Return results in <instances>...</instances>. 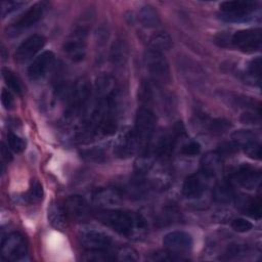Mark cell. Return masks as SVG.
I'll list each match as a JSON object with an SVG mask.
<instances>
[{"mask_svg":"<svg viewBox=\"0 0 262 262\" xmlns=\"http://www.w3.org/2000/svg\"><path fill=\"white\" fill-rule=\"evenodd\" d=\"M88 32L89 23L81 19L80 23L75 25L72 32L67 37L63 43V51L71 60L79 62L84 59L86 55Z\"/></svg>","mask_w":262,"mask_h":262,"instance_id":"obj_2","label":"cell"},{"mask_svg":"<svg viewBox=\"0 0 262 262\" xmlns=\"http://www.w3.org/2000/svg\"><path fill=\"white\" fill-rule=\"evenodd\" d=\"M139 20L145 28H155L160 24L158 11L150 5H144L139 10Z\"/></svg>","mask_w":262,"mask_h":262,"instance_id":"obj_25","label":"cell"},{"mask_svg":"<svg viewBox=\"0 0 262 262\" xmlns=\"http://www.w3.org/2000/svg\"><path fill=\"white\" fill-rule=\"evenodd\" d=\"M44 195L43 186L37 179H32L29 189L25 194V200L30 204H38Z\"/></svg>","mask_w":262,"mask_h":262,"instance_id":"obj_27","label":"cell"},{"mask_svg":"<svg viewBox=\"0 0 262 262\" xmlns=\"http://www.w3.org/2000/svg\"><path fill=\"white\" fill-rule=\"evenodd\" d=\"M96 218L119 234L132 236L145 229V219L132 212L106 209L97 212Z\"/></svg>","mask_w":262,"mask_h":262,"instance_id":"obj_1","label":"cell"},{"mask_svg":"<svg viewBox=\"0 0 262 262\" xmlns=\"http://www.w3.org/2000/svg\"><path fill=\"white\" fill-rule=\"evenodd\" d=\"M91 96V85L88 80L81 79L79 80L73 87L69 99H68V106L66 110L64 117L70 120L81 113L83 114L87 107Z\"/></svg>","mask_w":262,"mask_h":262,"instance_id":"obj_3","label":"cell"},{"mask_svg":"<svg viewBox=\"0 0 262 262\" xmlns=\"http://www.w3.org/2000/svg\"><path fill=\"white\" fill-rule=\"evenodd\" d=\"M128 56V47L124 40H117L113 43L110 58L116 66H122L125 63Z\"/></svg>","mask_w":262,"mask_h":262,"instance_id":"obj_24","label":"cell"},{"mask_svg":"<svg viewBox=\"0 0 262 262\" xmlns=\"http://www.w3.org/2000/svg\"><path fill=\"white\" fill-rule=\"evenodd\" d=\"M63 207L68 216L72 219L81 221L88 217V204L86 200L79 194H73L68 196Z\"/></svg>","mask_w":262,"mask_h":262,"instance_id":"obj_18","label":"cell"},{"mask_svg":"<svg viewBox=\"0 0 262 262\" xmlns=\"http://www.w3.org/2000/svg\"><path fill=\"white\" fill-rule=\"evenodd\" d=\"M114 259L107 250H86L82 257V260L87 262H106Z\"/></svg>","mask_w":262,"mask_h":262,"instance_id":"obj_29","label":"cell"},{"mask_svg":"<svg viewBox=\"0 0 262 262\" xmlns=\"http://www.w3.org/2000/svg\"><path fill=\"white\" fill-rule=\"evenodd\" d=\"M2 77L5 82V84L8 86V88L16 93L17 95H21L23 93V85L18 77L10 70L8 69H2Z\"/></svg>","mask_w":262,"mask_h":262,"instance_id":"obj_28","label":"cell"},{"mask_svg":"<svg viewBox=\"0 0 262 262\" xmlns=\"http://www.w3.org/2000/svg\"><path fill=\"white\" fill-rule=\"evenodd\" d=\"M209 177L205 174L193 173L187 176L182 185V193L187 199H196L200 198L207 187V182Z\"/></svg>","mask_w":262,"mask_h":262,"instance_id":"obj_16","label":"cell"},{"mask_svg":"<svg viewBox=\"0 0 262 262\" xmlns=\"http://www.w3.org/2000/svg\"><path fill=\"white\" fill-rule=\"evenodd\" d=\"M1 155H2V160L7 162V163L12 160V156H11L10 151L8 150V147L3 143L1 145Z\"/></svg>","mask_w":262,"mask_h":262,"instance_id":"obj_43","label":"cell"},{"mask_svg":"<svg viewBox=\"0 0 262 262\" xmlns=\"http://www.w3.org/2000/svg\"><path fill=\"white\" fill-rule=\"evenodd\" d=\"M230 43L246 53H253L261 48V30L247 29L235 32L231 38Z\"/></svg>","mask_w":262,"mask_h":262,"instance_id":"obj_8","label":"cell"},{"mask_svg":"<svg viewBox=\"0 0 262 262\" xmlns=\"http://www.w3.org/2000/svg\"><path fill=\"white\" fill-rule=\"evenodd\" d=\"M47 8L48 3L45 1H40L33 4L11 24L10 30L15 33L31 28L44 16Z\"/></svg>","mask_w":262,"mask_h":262,"instance_id":"obj_9","label":"cell"},{"mask_svg":"<svg viewBox=\"0 0 262 262\" xmlns=\"http://www.w3.org/2000/svg\"><path fill=\"white\" fill-rule=\"evenodd\" d=\"M247 253V248L242 245H232L231 247L228 248L226 252L227 259H232V258H238L241 256H245Z\"/></svg>","mask_w":262,"mask_h":262,"instance_id":"obj_40","label":"cell"},{"mask_svg":"<svg viewBox=\"0 0 262 262\" xmlns=\"http://www.w3.org/2000/svg\"><path fill=\"white\" fill-rule=\"evenodd\" d=\"M231 227L236 232H247L252 229L253 224L244 218H234L231 221Z\"/></svg>","mask_w":262,"mask_h":262,"instance_id":"obj_36","label":"cell"},{"mask_svg":"<svg viewBox=\"0 0 262 262\" xmlns=\"http://www.w3.org/2000/svg\"><path fill=\"white\" fill-rule=\"evenodd\" d=\"M257 9V2L249 0L224 1L220 4V18L229 23L246 21Z\"/></svg>","mask_w":262,"mask_h":262,"instance_id":"obj_4","label":"cell"},{"mask_svg":"<svg viewBox=\"0 0 262 262\" xmlns=\"http://www.w3.org/2000/svg\"><path fill=\"white\" fill-rule=\"evenodd\" d=\"M213 199L219 204H228L235 199L234 191L229 182H222L215 186L213 190Z\"/></svg>","mask_w":262,"mask_h":262,"instance_id":"obj_22","label":"cell"},{"mask_svg":"<svg viewBox=\"0 0 262 262\" xmlns=\"http://www.w3.org/2000/svg\"><path fill=\"white\" fill-rule=\"evenodd\" d=\"M241 121L245 124H256V123H259V116L251 112H246L242 115Z\"/></svg>","mask_w":262,"mask_h":262,"instance_id":"obj_42","label":"cell"},{"mask_svg":"<svg viewBox=\"0 0 262 262\" xmlns=\"http://www.w3.org/2000/svg\"><path fill=\"white\" fill-rule=\"evenodd\" d=\"M260 75H261V58L259 56L253 58L248 64V76L260 85Z\"/></svg>","mask_w":262,"mask_h":262,"instance_id":"obj_31","label":"cell"},{"mask_svg":"<svg viewBox=\"0 0 262 262\" xmlns=\"http://www.w3.org/2000/svg\"><path fill=\"white\" fill-rule=\"evenodd\" d=\"M201 151V145L195 140H189L188 142L184 143L181 147V154L188 157H193L199 155Z\"/></svg>","mask_w":262,"mask_h":262,"instance_id":"obj_35","label":"cell"},{"mask_svg":"<svg viewBox=\"0 0 262 262\" xmlns=\"http://www.w3.org/2000/svg\"><path fill=\"white\" fill-rule=\"evenodd\" d=\"M144 63L151 79L157 83H167L170 80V68L162 52L149 49L144 54Z\"/></svg>","mask_w":262,"mask_h":262,"instance_id":"obj_6","label":"cell"},{"mask_svg":"<svg viewBox=\"0 0 262 262\" xmlns=\"http://www.w3.org/2000/svg\"><path fill=\"white\" fill-rule=\"evenodd\" d=\"M67 212L58 203H51L48 207V221L55 229L63 230L67 227Z\"/></svg>","mask_w":262,"mask_h":262,"instance_id":"obj_20","label":"cell"},{"mask_svg":"<svg viewBox=\"0 0 262 262\" xmlns=\"http://www.w3.org/2000/svg\"><path fill=\"white\" fill-rule=\"evenodd\" d=\"M192 236L182 230L168 232L163 238V245L167 251L177 255L188 252L192 248Z\"/></svg>","mask_w":262,"mask_h":262,"instance_id":"obj_12","label":"cell"},{"mask_svg":"<svg viewBox=\"0 0 262 262\" xmlns=\"http://www.w3.org/2000/svg\"><path fill=\"white\" fill-rule=\"evenodd\" d=\"M82 157L88 161L93 162H102L104 160V152L99 148H92V149H85L81 152Z\"/></svg>","mask_w":262,"mask_h":262,"instance_id":"obj_38","label":"cell"},{"mask_svg":"<svg viewBox=\"0 0 262 262\" xmlns=\"http://www.w3.org/2000/svg\"><path fill=\"white\" fill-rule=\"evenodd\" d=\"M138 147L139 143L135 131L132 129H126L121 132L115 140L114 155L120 159H128L136 152Z\"/></svg>","mask_w":262,"mask_h":262,"instance_id":"obj_11","label":"cell"},{"mask_svg":"<svg viewBox=\"0 0 262 262\" xmlns=\"http://www.w3.org/2000/svg\"><path fill=\"white\" fill-rule=\"evenodd\" d=\"M244 151L246 152V155L249 158H252V159H255V160H260L261 159V145H260L259 141L248 145L247 147L244 148Z\"/></svg>","mask_w":262,"mask_h":262,"instance_id":"obj_39","label":"cell"},{"mask_svg":"<svg viewBox=\"0 0 262 262\" xmlns=\"http://www.w3.org/2000/svg\"><path fill=\"white\" fill-rule=\"evenodd\" d=\"M231 124L225 119H213L208 124V129L213 134H221L230 128Z\"/></svg>","mask_w":262,"mask_h":262,"instance_id":"obj_30","label":"cell"},{"mask_svg":"<svg viewBox=\"0 0 262 262\" xmlns=\"http://www.w3.org/2000/svg\"><path fill=\"white\" fill-rule=\"evenodd\" d=\"M79 241L86 250H108L113 243L110 235L94 228L82 229Z\"/></svg>","mask_w":262,"mask_h":262,"instance_id":"obj_10","label":"cell"},{"mask_svg":"<svg viewBox=\"0 0 262 262\" xmlns=\"http://www.w3.org/2000/svg\"><path fill=\"white\" fill-rule=\"evenodd\" d=\"M237 205L245 214H248L249 216L255 219H259L261 217L262 210H261L260 199H253L247 195L242 196L237 201Z\"/></svg>","mask_w":262,"mask_h":262,"instance_id":"obj_21","label":"cell"},{"mask_svg":"<svg viewBox=\"0 0 262 262\" xmlns=\"http://www.w3.org/2000/svg\"><path fill=\"white\" fill-rule=\"evenodd\" d=\"M257 141H259L257 134L251 130H237L232 134V142L237 147L245 148Z\"/></svg>","mask_w":262,"mask_h":262,"instance_id":"obj_26","label":"cell"},{"mask_svg":"<svg viewBox=\"0 0 262 262\" xmlns=\"http://www.w3.org/2000/svg\"><path fill=\"white\" fill-rule=\"evenodd\" d=\"M148 43H149L150 49L159 52H163L171 48L172 39L168 33L160 31L150 36Z\"/></svg>","mask_w":262,"mask_h":262,"instance_id":"obj_23","label":"cell"},{"mask_svg":"<svg viewBox=\"0 0 262 262\" xmlns=\"http://www.w3.org/2000/svg\"><path fill=\"white\" fill-rule=\"evenodd\" d=\"M222 170V157L218 151H209L201 159V172L207 177H215Z\"/></svg>","mask_w":262,"mask_h":262,"instance_id":"obj_19","label":"cell"},{"mask_svg":"<svg viewBox=\"0 0 262 262\" xmlns=\"http://www.w3.org/2000/svg\"><path fill=\"white\" fill-rule=\"evenodd\" d=\"M231 179L246 189H254L260 184L261 173L250 165H242L231 174Z\"/></svg>","mask_w":262,"mask_h":262,"instance_id":"obj_15","label":"cell"},{"mask_svg":"<svg viewBox=\"0 0 262 262\" xmlns=\"http://www.w3.org/2000/svg\"><path fill=\"white\" fill-rule=\"evenodd\" d=\"M7 142L9 148L14 152H21L26 148L25 140L11 131L7 133Z\"/></svg>","mask_w":262,"mask_h":262,"instance_id":"obj_32","label":"cell"},{"mask_svg":"<svg viewBox=\"0 0 262 262\" xmlns=\"http://www.w3.org/2000/svg\"><path fill=\"white\" fill-rule=\"evenodd\" d=\"M122 192L114 187H103L97 189L93 194V202L100 208L111 209L122 203Z\"/></svg>","mask_w":262,"mask_h":262,"instance_id":"obj_17","label":"cell"},{"mask_svg":"<svg viewBox=\"0 0 262 262\" xmlns=\"http://www.w3.org/2000/svg\"><path fill=\"white\" fill-rule=\"evenodd\" d=\"M55 62V55L52 51H44L39 54L31 62L28 68V76L30 80L37 81L44 78L48 72L53 68Z\"/></svg>","mask_w":262,"mask_h":262,"instance_id":"obj_14","label":"cell"},{"mask_svg":"<svg viewBox=\"0 0 262 262\" xmlns=\"http://www.w3.org/2000/svg\"><path fill=\"white\" fill-rule=\"evenodd\" d=\"M46 39L44 36L34 34L25 39L16 48L14 57L17 62H26L38 53L45 45Z\"/></svg>","mask_w":262,"mask_h":262,"instance_id":"obj_13","label":"cell"},{"mask_svg":"<svg viewBox=\"0 0 262 262\" xmlns=\"http://www.w3.org/2000/svg\"><path fill=\"white\" fill-rule=\"evenodd\" d=\"M25 4H26L25 2H20V1H3L1 3V15H2V17H5L6 15L12 13L13 11L19 9Z\"/></svg>","mask_w":262,"mask_h":262,"instance_id":"obj_34","label":"cell"},{"mask_svg":"<svg viewBox=\"0 0 262 262\" xmlns=\"http://www.w3.org/2000/svg\"><path fill=\"white\" fill-rule=\"evenodd\" d=\"M117 259L119 261L134 262L138 260L137 252L131 247H121L117 252Z\"/></svg>","mask_w":262,"mask_h":262,"instance_id":"obj_33","label":"cell"},{"mask_svg":"<svg viewBox=\"0 0 262 262\" xmlns=\"http://www.w3.org/2000/svg\"><path fill=\"white\" fill-rule=\"evenodd\" d=\"M1 102L3 104V106L6 110H12L14 106V98L12 93L9 90L6 89H2L1 92Z\"/></svg>","mask_w":262,"mask_h":262,"instance_id":"obj_41","label":"cell"},{"mask_svg":"<svg viewBox=\"0 0 262 262\" xmlns=\"http://www.w3.org/2000/svg\"><path fill=\"white\" fill-rule=\"evenodd\" d=\"M28 254V245L26 238L19 232H11L2 237L1 256L5 260L17 261Z\"/></svg>","mask_w":262,"mask_h":262,"instance_id":"obj_7","label":"cell"},{"mask_svg":"<svg viewBox=\"0 0 262 262\" xmlns=\"http://www.w3.org/2000/svg\"><path fill=\"white\" fill-rule=\"evenodd\" d=\"M151 261H175V260H180V257H177V254L171 253L169 251H158L149 257Z\"/></svg>","mask_w":262,"mask_h":262,"instance_id":"obj_37","label":"cell"},{"mask_svg":"<svg viewBox=\"0 0 262 262\" xmlns=\"http://www.w3.org/2000/svg\"><path fill=\"white\" fill-rule=\"evenodd\" d=\"M156 116L154 112L147 106H140L137 110L135 118V134L139 145L142 146L146 152L151 136L156 128Z\"/></svg>","mask_w":262,"mask_h":262,"instance_id":"obj_5","label":"cell"}]
</instances>
